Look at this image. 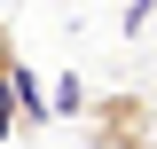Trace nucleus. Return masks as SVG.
Masks as SVG:
<instances>
[{"instance_id": "f257e3e1", "label": "nucleus", "mask_w": 157, "mask_h": 149, "mask_svg": "<svg viewBox=\"0 0 157 149\" xmlns=\"http://www.w3.org/2000/svg\"><path fill=\"white\" fill-rule=\"evenodd\" d=\"M78 118H86V141H94V149H157V102L141 86L94 94Z\"/></svg>"}, {"instance_id": "f03ea898", "label": "nucleus", "mask_w": 157, "mask_h": 149, "mask_svg": "<svg viewBox=\"0 0 157 149\" xmlns=\"http://www.w3.org/2000/svg\"><path fill=\"white\" fill-rule=\"evenodd\" d=\"M16 118H24V126H47V94L32 86V71H24V63H16Z\"/></svg>"}, {"instance_id": "7ed1b4c3", "label": "nucleus", "mask_w": 157, "mask_h": 149, "mask_svg": "<svg viewBox=\"0 0 157 149\" xmlns=\"http://www.w3.org/2000/svg\"><path fill=\"white\" fill-rule=\"evenodd\" d=\"M8 71H16V24L0 16V86H8Z\"/></svg>"}, {"instance_id": "20e7f679", "label": "nucleus", "mask_w": 157, "mask_h": 149, "mask_svg": "<svg viewBox=\"0 0 157 149\" xmlns=\"http://www.w3.org/2000/svg\"><path fill=\"white\" fill-rule=\"evenodd\" d=\"M16 133V71H8V86H0V141Z\"/></svg>"}]
</instances>
